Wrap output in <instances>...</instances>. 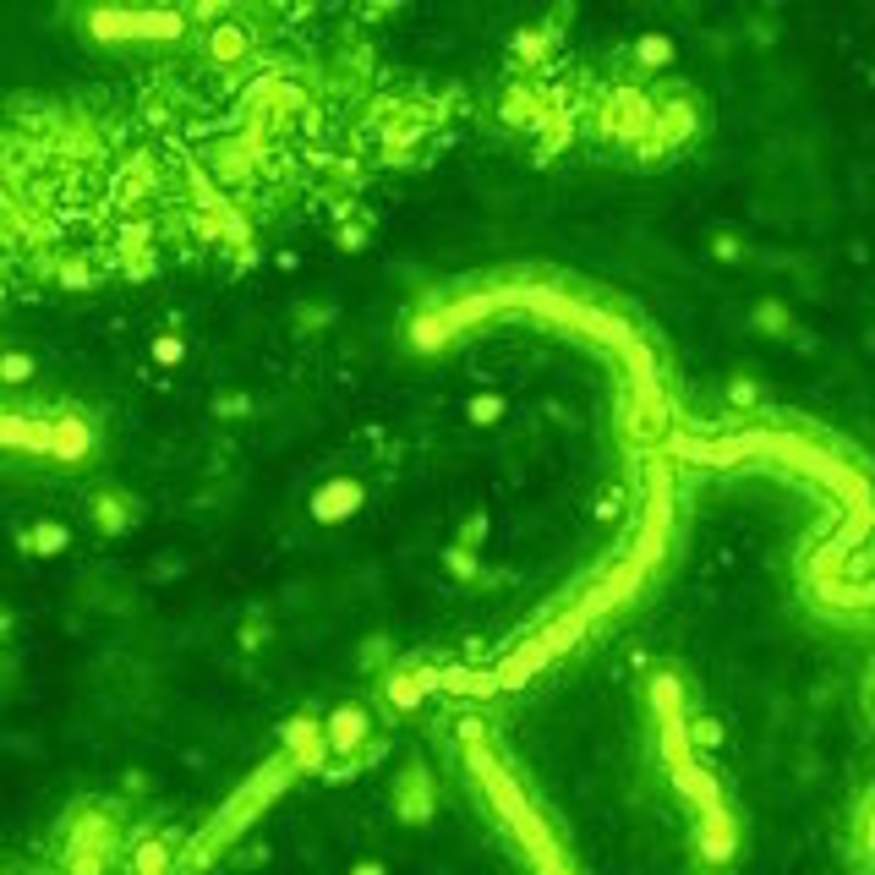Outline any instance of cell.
<instances>
[{
    "label": "cell",
    "instance_id": "obj_1",
    "mask_svg": "<svg viewBox=\"0 0 875 875\" xmlns=\"http://www.w3.org/2000/svg\"><path fill=\"white\" fill-rule=\"evenodd\" d=\"M28 372H33L28 356H0V378H6V383H22Z\"/></svg>",
    "mask_w": 875,
    "mask_h": 875
}]
</instances>
